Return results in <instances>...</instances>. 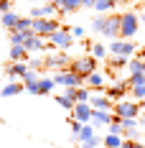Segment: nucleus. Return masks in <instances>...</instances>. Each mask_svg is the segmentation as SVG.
<instances>
[{
	"label": "nucleus",
	"instance_id": "obj_22",
	"mask_svg": "<svg viewBox=\"0 0 145 148\" xmlns=\"http://www.w3.org/2000/svg\"><path fill=\"white\" fill-rule=\"evenodd\" d=\"M102 143H104V148H120L122 143H125V138H122V135H115V133H110L107 138H104V140H102Z\"/></svg>",
	"mask_w": 145,
	"mask_h": 148
},
{
	"label": "nucleus",
	"instance_id": "obj_27",
	"mask_svg": "<svg viewBox=\"0 0 145 148\" xmlns=\"http://www.w3.org/2000/svg\"><path fill=\"white\" fill-rule=\"evenodd\" d=\"M89 49H92V56H94V59H104V56H107V49L102 44H92Z\"/></svg>",
	"mask_w": 145,
	"mask_h": 148
},
{
	"label": "nucleus",
	"instance_id": "obj_41",
	"mask_svg": "<svg viewBox=\"0 0 145 148\" xmlns=\"http://www.w3.org/2000/svg\"><path fill=\"white\" fill-rule=\"evenodd\" d=\"M140 21H143V26H145V13H143V18H140Z\"/></svg>",
	"mask_w": 145,
	"mask_h": 148
},
{
	"label": "nucleus",
	"instance_id": "obj_16",
	"mask_svg": "<svg viewBox=\"0 0 145 148\" xmlns=\"http://www.w3.org/2000/svg\"><path fill=\"white\" fill-rule=\"evenodd\" d=\"M54 10H59V8H56V5H51V3H46V5H36V8L31 10V18H48Z\"/></svg>",
	"mask_w": 145,
	"mask_h": 148
},
{
	"label": "nucleus",
	"instance_id": "obj_31",
	"mask_svg": "<svg viewBox=\"0 0 145 148\" xmlns=\"http://www.w3.org/2000/svg\"><path fill=\"white\" fill-rule=\"evenodd\" d=\"M132 89V97L135 100H145V84H135V87H130Z\"/></svg>",
	"mask_w": 145,
	"mask_h": 148
},
{
	"label": "nucleus",
	"instance_id": "obj_35",
	"mask_svg": "<svg viewBox=\"0 0 145 148\" xmlns=\"http://www.w3.org/2000/svg\"><path fill=\"white\" fill-rule=\"evenodd\" d=\"M76 89H79V87H66V92H64V95H66V97H71L74 102H76Z\"/></svg>",
	"mask_w": 145,
	"mask_h": 148
},
{
	"label": "nucleus",
	"instance_id": "obj_39",
	"mask_svg": "<svg viewBox=\"0 0 145 148\" xmlns=\"http://www.w3.org/2000/svg\"><path fill=\"white\" fill-rule=\"evenodd\" d=\"M138 59L143 61V72H145V49H143V51H140V54H138Z\"/></svg>",
	"mask_w": 145,
	"mask_h": 148
},
{
	"label": "nucleus",
	"instance_id": "obj_36",
	"mask_svg": "<svg viewBox=\"0 0 145 148\" xmlns=\"http://www.w3.org/2000/svg\"><path fill=\"white\" fill-rule=\"evenodd\" d=\"M71 36H74V38H79V36H84V28H82V26H74V28H71Z\"/></svg>",
	"mask_w": 145,
	"mask_h": 148
},
{
	"label": "nucleus",
	"instance_id": "obj_28",
	"mask_svg": "<svg viewBox=\"0 0 145 148\" xmlns=\"http://www.w3.org/2000/svg\"><path fill=\"white\" fill-rule=\"evenodd\" d=\"M56 102L61 105L64 110H74V100H71V97H66V95H59V97H56Z\"/></svg>",
	"mask_w": 145,
	"mask_h": 148
},
{
	"label": "nucleus",
	"instance_id": "obj_40",
	"mask_svg": "<svg viewBox=\"0 0 145 148\" xmlns=\"http://www.w3.org/2000/svg\"><path fill=\"white\" fill-rule=\"evenodd\" d=\"M46 3H51V5H56V8L61 5V0H46Z\"/></svg>",
	"mask_w": 145,
	"mask_h": 148
},
{
	"label": "nucleus",
	"instance_id": "obj_13",
	"mask_svg": "<svg viewBox=\"0 0 145 148\" xmlns=\"http://www.w3.org/2000/svg\"><path fill=\"white\" fill-rule=\"evenodd\" d=\"M26 49L28 51H44L46 49V41H44V36H38V33H33V28L28 31V38H26Z\"/></svg>",
	"mask_w": 145,
	"mask_h": 148
},
{
	"label": "nucleus",
	"instance_id": "obj_33",
	"mask_svg": "<svg viewBox=\"0 0 145 148\" xmlns=\"http://www.w3.org/2000/svg\"><path fill=\"white\" fill-rule=\"evenodd\" d=\"M122 128H138V118H122Z\"/></svg>",
	"mask_w": 145,
	"mask_h": 148
},
{
	"label": "nucleus",
	"instance_id": "obj_42",
	"mask_svg": "<svg viewBox=\"0 0 145 148\" xmlns=\"http://www.w3.org/2000/svg\"><path fill=\"white\" fill-rule=\"evenodd\" d=\"M143 125H145V112H143Z\"/></svg>",
	"mask_w": 145,
	"mask_h": 148
},
{
	"label": "nucleus",
	"instance_id": "obj_11",
	"mask_svg": "<svg viewBox=\"0 0 145 148\" xmlns=\"http://www.w3.org/2000/svg\"><path fill=\"white\" fill-rule=\"evenodd\" d=\"M130 89V84L127 82H117V84H112V87H104V95L112 100V102H120L122 100V95Z\"/></svg>",
	"mask_w": 145,
	"mask_h": 148
},
{
	"label": "nucleus",
	"instance_id": "obj_14",
	"mask_svg": "<svg viewBox=\"0 0 145 148\" xmlns=\"http://www.w3.org/2000/svg\"><path fill=\"white\" fill-rule=\"evenodd\" d=\"M89 105H92L94 110H112V107H115V102H112L107 95H99V92L89 97Z\"/></svg>",
	"mask_w": 145,
	"mask_h": 148
},
{
	"label": "nucleus",
	"instance_id": "obj_3",
	"mask_svg": "<svg viewBox=\"0 0 145 148\" xmlns=\"http://www.w3.org/2000/svg\"><path fill=\"white\" fill-rule=\"evenodd\" d=\"M97 61L99 59H94V56H84V59H71V72H76V74H82L84 79H87L89 74H94L97 72Z\"/></svg>",
	"mask_w": 145,
	"mask_h": 148
},
{
	"label": "nucleus",
	"instance_id": "obj_1",
	"mask_svg": "<svg viewBox=\"0 0 145 148\" xmlns=\"http://www.w3.org/2000/svg\"><path fill=\"white\" fill-rule=\"evenodd\" d=\"M92 28L97 33H102V36L120 38V15H99V18H94Z\"/></svg>",
	"mask_w": 145,
	"mask_h": 148
},
{
	"label": "nucleus",
	"instance_id": "obj_4",
	"mask_svg": "<svg viewBox=\"0 0 145 148\" xmlns=\"http://www.w3.org/2000/svg\"><path fill=\"white\" fill-rule=\"evenodd\" d=\"M33 33H38V36H51V33H56L59 31V21L56 18H33Z\"/></svg>",
	"mask_w": 145,
	"mask_h": 148
},
{
	"label": "nucleus",
	"instance_id": "obj_5",
	"mask_svg": "<svg viewBox=\"0 0 145 148\" xmlns=\"http://www.w3.org/2000/svg\"><path fill=\"white\" fill-rule=\"evenodd\" d=\"M54 79H56V84H61V87H82V82H84V77L76 74V72H71V69L59 72Z\"/></svg>",
	"mask_w": 145,
	"mask_h": 148
},
{
	"label": "nucleus",
	"instance_id": "obj_34",
	"mask_svg": "<svg viewBox=\"0 0 145 148\" xmlns=\"http://www.w3.org/2000/svg\"><path fill=\"white\" fill-rule=\"evenodd\" d=\"M120 148H145V143H140V140H125Z\"/></svg>",
	"mask_w": 145,
	"mask_h": 148
},
{
	"label": "nucleus",
	"instance_id": "obj_25",
	"mask_svg": "<svg viewBox=\"0 0 145 148\" xmlns=\"http://www.w3.org/2000/svg\"><path fill=\"white\" fill-rule=\"evenodd\" d=\"M117 0H97L94 3V10H99V13H107V10H112L115 8Z\"/></svg>",
	"mask_w": 145,
	"mask_h": 148
},
{
	"label": "nucleus",
	"instance_id": "obj_32",
	"mask_svg": "<svg viewBox=\"0 0 145 148\" xmlns=\"http://www.w3.org/2000/svg\"><path fill=\"white\" fill-rule=\"evenodd\" d=\"M89 97H92V95H89V89H84V87L76 89V102H89Z\"/></svg>",
	"mask_w": 145,
	"mask_h": 148
},
{
	"label": "nucleus",
	"instance_id": "obj_38",
	"mask_svg": "<svg viewBox=\"0 0 145 148\" xmlns=\"http://www.w3.org/2000/svg\"><path fill=\"white\" fill-rule=\"evenodd\" d=\"M97 0H82V8H94Z\"/></svg>",
	"mask_w": 145,
	"mask_h": 148
},
{
	"label": "nucleus",
	"instance_id": "obj_12",
	"mask_svg": "<svg viewBox=\"0 0 145 148\" xmlns=\"http://www.w3.org/2000/svg\"><path fill=\"white\" fill-rule=\"evenodd\" d=\"M28 72H31V66H28V64H23V61H13V64H8V66H5V74H8V77H13V79H18V77L23 79Z\"/></svg>",
	"mask_w": 145,
	"mask_h": 148
},
{
	"label": "nucleus",
	"instance_id": "obj_15",
	"mask_svg": "<svg viewBox=\"0 0 145 148\" xmlns=\"http://www.w3.org/2000/svg\"><path fill=\"white\" fill-rule=\"evenodd\" d=\"M112 123V115L110 110H92V125L99 128V125H110Z\"/></svg>",
	"mask_w": 145,
	"mask_h": 148
},
{
	"label": "nucleus",
	"instance_id": "obj_9",
	"mask_svg": "<svg viewBox=\"0 0 145 148\" xmlns=\"http://www.w3.org/2000/svg\"><path fill=\"white\" fill-rule=\"evenodd\" d=\"M44 66H46V69H59V72H64V69H69V66H71V59H69L64 51H59V54H51V56L46 59Z\"/></svg>",
	"mask_w": 145,
	"mask_h": 148
},
{
	"label": "nucleus",
	"instance_id": "obj_37",
	"mask_svg": "<svg viewBox=\"0 0 145 148\" xmlns=\"http://www.w3.org/2000/svg\"><path fill=\"white\" fill-rule=\"evenodd\" d=\"M10 10V3L8 0H0V13H8Z\"/></svg>",
	"mask_w": 145,
	"mask_h": 148
},
{
	"label": "nucleus",
	"instance_id": "obj_21",
	"mask_svg": "<svg viewBox=\"0 0 145 148\" xmlns=\"http://www.w3.org/2000/svg\"><path fill=\"white\" fill-rule=\"evenodd\" d=\"M76 138H79V140H84V143L92 140V138H94V125H92V123H84V125H82V130L76 133Z\"/></svg>",
	"mask_w": 145,
	"mask_h": 148
},
{
	"label": "nucleus",
	"instance_id": "obj_24",
	"mask_svg": "<svg viewBox=\"0 0 145 148\" xmlns=\"http://www.w3.org/2000/svg\"><path fill=\"white\" fill-rule=\"evenodd\" d=\"M107 128H110V133H115V135H122V133H125V128H122V118H120V115H115L112 123H110Z\"/></svg>",
	"mask_w": 145,
	"mask_h": 148
},
{
	"label": "nucleus",
	"instance_id": "obj_8",
	"mask_svg": "<svg viewBox=\"0 0 145 148\" xmlns=\"http://www.w3.org/2000/svg\"><path fill=\"white\" fill-rule=\"evenodd\" d=\"M135 49H138V46L132 44V41H122V38H120V41H112V44H110V51H112L115 56H125V59H132Z\"/></svg>",
	"mask_w": 145,
	"mask_h": 148
},
{
	"label": "nucleus",
	"instance_id": "obj_7",
	"mask_svg": "<svg viewBox=\"0 0 145 148\" xmlns=\"http://www.w3.org/2000/svg\"><path fill=\"white\" fill-rule=\"evenodd\" d=\"M140 107H143L140 102H122L120 100V102H115L112 110H115V115H120V118H138L140 115Z\"/></svg>",
	"mask_w": 145,
	"mask_h": 148
},
{
	"label": "nucleus",
	"instance_id": "obj_29",
	"mask_svg": "<svg viewBox=\"0 0 145 148\" xmlns=\"http://www.w3.org/2000/svg\"><path fill=\"white\" fill-rule=\"evenodd\" d=\"M127 72H130V74L143 72V61H140V59H130V61H127Z\"/></svg>",
	"mask_w": 145,
	"mask_h": 148
},
{
	"label": "nucleus",
	"instance_id": "obj_18",
	"mask_svg": "<svg viewBox=\"0 0 145 148\" xmlns=\"http://www.w3.org/2000/svg\"><path fill=\"white\" fill-rule=\"evenodd\" d=\"M0 21H3V26H5L8 31H15V28H18L20 15H15V13H10V10H8V13H3V18H0Z\"/></svg>",
	"mask_w": 145,
	"mask_h": 148
},
{
	"label": "nucleus",
	"instance_id": "obj_20",
	"mask_svg": "<svg viewBox=\"0 0 145 148\" xmlns=\"http://www.w3.org/2000/svg\"><path fill=\"white\" fill-rule=\"evenodd\" d=\"M26 54H28V49L23 44H15L10 49V61H26Z\"/></svg>",
	"mask_w": 145,
	"mask_h": 148
},
{
	"label": "nucleus",
	"instance_id": "obj_30",
	"mask_svg": "<svg viewBox=\"0 0 145 148\" xmlns=\"http://www.w3.org/2000/svg\"><path fill=\"white\" fill-rule=\"evenodd\" d=\"M127 84H130V87H135V84H145V72L130 74V79H127Z\"/></svg>",
	"mask_w": 145,
	"mask_h": 148
},
{
	"label": "nucleus",
	"instance_id": "obj_6",
	"mask_svg": "<svg viewBox=\"0 0 145 148\" xmlns=\"http://www.w3.org/2000/svg\"><path fill=\"white\" fill-rule=\"evenodd\" d=\"M48 41H51V46H56V49H61V51H66V49L74 44V36H71V31L59 28L56 33H51V36H48Z\"/></svg>",
	"mask_w": 145,
	"mask_h": 148
},
{
	"label": "nucleus",
	"instance_id": "obj_10",
	"mask_svg": "<svg viewBox=\"0 0 145 148\" xmlns=\"http://www.w3.org/2000/svg\"><path fill=\"white\" fill-rule=\"evenodd\" d=\"M92 105L89 102H76L74 105V110H71V115H74V120H79V123H92Z\"/></svg>",
	"mask_w": 145,
	"mask_h": 148
},
{
	"label": "nucleus",
	"instance_id": "obj_26",
	"mask_svg": "<svg viewBox=\"0 0 145 148\" xmlns=\"http://www.w3.org/2000/svg\"><path fill=\"white\" fill-rule=\"evenodd\" d=\"M23 87H26L23 82H13V84H8V87H3V95H5V97H10V95H18V92H20Z\"/></svg>",
	"mask_w": 145,
	"mask_h": 148
},
{
	"label": "nucleus",
	"instance_id": "obj_19",
	"mask_svg": "<svg viewBox=\"0 0 145 148\" xmlns=\"http://www.w3.org/2000/svg\"><path fill=\"white\" fill-rule=\"evenodd\" d=\"M82 8V0H61V5H59V13H74V10H79Z\"/></svg>",
	"mask_w": 145,
	"mask_h": 148
},
{
	"label": "nucleus",
	"instance_id": "obj_23",
	"mask_svg": "<svg viewBox=\"0 0 145 148\" xmlns=\"http://www.w3.org/2000/svg\"><path fill=\"white\" fill-rule=\"evenodd\" d=\"M56 87V79H38V95H48Z\"/></svg>",
	"mask_w": 145,
	"mask_h": 148
},
{
	"label": "nucleus",
	"instance_id": "obj_17",
	"mask_svg": "<svg viewBox=\"0 0 145 148\" xmlns=\"http://www.w3.org/2000/svg\"><path fill=\"white\" fill-rule=\"evenodd\" d=\"M87 82H89V87L94 89V92H102V89L107 87V82H104V77H102L99 72H94V74H89V77H87Z\"/></svg>",
	"mask_w": 145,
	"mask_h": 148
},
{
	"label": "nucleus",
	"instance_id": "obj_2",
	"mask_svg": "<svg viewBox=\"0 0 145 148\" xmlns=\"http://www.w3.org/2000/svg\"><path fill=\"white\" fill-rule=\"evenodd\" d=\"M140 28V18L135 13H122L120 15V38H132Z\"/></svg>",
	"mask_w": 145,
	"mask_h": 148
}]
</instances>
